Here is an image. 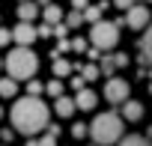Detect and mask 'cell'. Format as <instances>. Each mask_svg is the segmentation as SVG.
Masks as SVG:
<instances>
[{
	"label": "cell",
	"instance_id": "6da1fadb",
	"mask_svg": "<svg viewBox=\"0 0 152 146\" xmlns=\"http://www.w3.org/2000/svg\"><path fill=\"white\" fill-rule=\"evenodd\" d=\"M48 116H51L48 104H42V101L33 99V96L18 99V101L12 104V125H15L21 134H27V137L45 131V128H48Z\"/></svg>",
	"mask_w": 152,
	"mask_h": 146
},
{
	"label": "cell",
	"instance_id": "7a4b0ae2",
	"mask_svg": "<svg viewBox=\"0 0 152 146\" xmlns=\"http://www.w3.org/2000/svg\"><path fill=\"white\" fill-rule=\"evenodd\" d=\"M90 134L99 146H107V143H119L122 140V119L116 113H99L90 125Z\"/></svg>",
	"mask_w": 152,
	"mask_h": 146
},
{
	"label": "cell",
	"instance_id": "3957f363",
	"mask_svg": "<svg viewBox=\"0 0 152 146\" xmlns=\"http://www.w3.org/2000/svg\"><path fill=\"white\" fill-rule=\"evenodd\" d=\"M3 66L9 69V78L15 81H27L36 75V69H39V60L30 48H12V54L3 60Z\"/></svg>",
	"mask_w": 152,
	"mask_h": 146
},
{
	"label": "cell",
	"instance_id": "277c9868",
	"mask_svg": "<svg viewBox=\"0 0 152 146\" xmlns=\"http://www.w3.org/2000/svg\"><path fill=\"white\" fill-rule=\"evenodd\" d=\"M90 39H93V45H96L99 51L116 48V42H119V27H116V24H110V21H96V24H93Z\"/></svg>",
	"mask_w": 152,
	"mask_h": 146
},
{
	"label": "cell",
	"instance_id": "5b68a950",
	"mask_svg": "<svg viewBox=\"0 0 152 146\" xmlns=\"http://www.w3.org/2000/svg\"><path fill=\"white\" fill-rule=\"evenodd\" d=\"M104 99H107L110 104H125V101H128V84H125L122 78H107V84H104Z\"/></svg>",
	"mask_w": 152,
	"mask_h": 146
},
{
	"label": "cell",
	"instance_id": "8992f818",
	"mask_svg": "<svg viewBox=\"0 0 152 146\" xmlns=\"http://www.w3.org/2000/svg\"><path fill=\"white\" fill-rule=\"evenodd\" d=\"M125 24H128L131 30H146V27H149V9H146L143 3H134V6L125 12Z\"/></svg>",
	"mask_w": 152,
	"mask_h": 146
},
{
	"label": "cell",
	"instance_id": "52a82bcc",
	"mask_svg": "<svg viewBox=\"0 0 152 146\" xmlns=\"http://www.w3.org/2000/svg\"><path fill=\"white\" fill-rule=\"evenodd\" d=\"M12 42H18V48H27L30 42H36V27L21 21V24L12 30Z\"/></svg>",
	"mask_w": 152,
	"mask_h": 146
},
{
	"label": "cell",
	"instance_id": "ba28073f",
	"mask_svg": "<svg viewBox=\"0 0 152 146\" xmlns=\"http://www.w3.org/2000/svg\"><path fill=\"white\" fill-rule=\"evenodd\" d=\"M75 107H81V110H93V107H96V93H93V90H78Z\"/></svg>",
	"mask_w": 152,
	"mask_h": 146
},
{
	"label": "cell",
	"instance_id": "9c48e42d",
	"mask_svg": "<svg viewBox=\"0 0 152 146\" xmlns=\"http://www.w3.org/2000/svg\"><path fill=\"white\" fill-rule=\"evenodd\" d=\"M54 110H57V116H72V113H75V99L60 96V99L54 101Z\"/></svg>",
	"mask_w": 152,
	"mask_h": 146
},
{
	"label": "cell",
	"instance_id": "30bf717a",
	"mask_svg": "<svg viewBox=\"0 0 152 146\" xmlns=\"http://www.w3.org/2000/svg\"><path fill=\"white\" fill-rule=\"evenodd\" d=\"M122 116L131 119V122L140 119V116H143V104H140V101H125V104H122Z\"/></svg>",
	"mask_w": 152,
	"mask_h": 146
},
{
	"label": "cell",
	"instance_id": "8fae6325",
	"mask_svg": "<svg viewBox=\"0 0 152 146\" xmlns=\"http://www.w3.org/2000/svg\"><path fill=\"white\" fill-rule=\"evenodd\" d=\"M36 12H39V9H36V3H30V0H24V3L18 6V18H21L24 24H30V21L36 18Z\"/></svg>",
	"mask_w": 152,
	"mask_h": 146
},
{
	"label": "cell",
	"instance_id": "7c38bea8",
	"mask_svg": "<svg viewBox=\"0 0 152 146\" xmlns=\"http://www.w3.org/2000/svg\"><path fill=\"white\" fill-rule=\"evenodd\" d=\"M60 18H63V12H60V6H45V24H48V27H54V24H60Z\"/></svg>",
	"mask_w": 152,
	"mask_h": 146
},
{
	"label": "cell",
	"instance_id": "4fadbf2b",
	"mask_svg": "<svg viewBox=\"0 0 152 146\" xmlns=\"http://www.w3.org/2000/svg\"><path fill=\"white\" fill-rule=\"evenodd\" d=\"M116 146H152L146 137H140V134H128V137H122Z\"/></svg>",
	"mask_w": 152,
	"mask_h": 146
},
{
	"label": "cell",
	"instance_id": "5bb4252c",
	"mask_svg": "<svg viewBox=\"0 0 152 146\" xmlns=\"http://www.w3.org/2000/svg\"><path fill=\"white\" fill-rule=\"evenodd\" d=\"M140 48H143V57H146V63H152V27H146V33H143V42H140Z\"/></svg>",
	"mask_w": 152,
	"mask_h": 146
},
{
	"label": "cell",
	"instance_id": "9a60e30c",
	"mask_svg": "<svg viewBox=\"0 0 152 146\" xmlns=\"http://www.w3.org/2000/svg\"><path fill=\"white\" fill-rule=\"evenodd\" d=\"M72 72V66H69V60H63V57H57L54 60V75L57 78H63V75H69Z\"/></svg>",
	"mask_w": 152,
	"mask_h": 146
},
{
	"label": "cell",
	"instance_id": "2e32d148",
	"mask_svg": "<svg viewBox=\"0 0 152 146\" xmlns=\"http://www.w3.org/2000/svg\"><path fill=\"white\" fill-rule=\"evenodd\" d=\"M15 90H18V87H15V81H12V78L0 81V96H3V99H12V96H15Z\"/></svg>",
	"mask_w": 152,
	"mask_h": 146
},
{
	"label": "cell",
	"instance_id": "e0dca14e",
	"mask_svg": "<svg viewBox=\"0 0 152 146\" xmlns=\"http://www.w3.org/2000/svg\"><path fill=\"white\" fill-rule=\"evenodd\" d=\"M84 18H87V21H93V24H96V21H102V6H87V9H84Z\"/></svg>",
	"mask_w": 152,
	"mask_h": 146
},
{
	"label": "cell",
	"instance_id": "ac0fdd59",
	"mask_svg": "<svg viewBox=\"0 0 152 146\" xmlns=\"http://www.w3.org/2000/svg\"><path fill=\"white\" fill-rule=\"evenodd\" d=\"M54 137H57V128H51V134H45L42 140H36V146H57V140H54Z\"/></svg>",
	"mask_w": 152,
	"mask_h": 146
},
{
	"label": "cell",
	"instance_id": "d6986e66",
	"mask_svg": "<svg viewBox=\"0 0 152 146\" xmlns=\"http://www.w3.org/2000/svg\"><path fill=\"white\" fill-rule=\"evenodd\" d=\"M81 21H84V12H72V15L66 18V27H78Z\"/></svg>",
	"mask_w": 152,
	"mask_h": 146
},
{
	"label": "cell",
	"instance_id": "ffe728a7",
	"mask_svg": "<svg viewBox=\"0 0 152 146\" xmlns=\"http://www.w3.org/2000/svg\"><path fill=\"white\" fill-rule=\"evenodd\" d=\"M42 90H45V87H42V84H39V81H30V84H27V93H30V96H33V99H36V96H39V93H42Z\"/></svg>",
	"mask_w": 152,
	"mask_h": 146
},
{
	"label": "cell",
	"instance_id": "44dd1931",
	"mask_svg": "<svg viewBox=\"0 0 152 146\" xmlns=\"http://www.w3.org/2000/svg\"><path fill=\"white\" fill-rule=\"evenodd\" d=\"M48 93H51L54 99H60V96H63V87H60V81H51V84H48Z\"/></svg>",
	"mask_w": 152,
	"mask_h": 146
},
{
	"label": "cell",
	"instance_id": "7402d4cb",
	"mask_svg": "<svg viewBox=\"0 0 152 146\" xmlns=\"http://www.w3.org/2000/svg\"><path fill=\"white\" fill-rule=\"evenodd\" d=\"M87 131H90V128H87L84 122H78V125H72V134H75V137H84Z\"/></svg>",
	"mask_w": 152,
	"mask_h": 146
},
{
	"label": "cell",
	"instance_id": "603a6c76",
	"mask_svg": "<svg viewBox=\"0 0 152 146\" xmlns=\"http://www.w3.org/2000/svg\"><path fill=\"white\" fill-rule=\"evenodd\" d=\"M113 66H116V60H110V57H104V60H102V72H107V75L113 72Z\"/></svg>",
	"mask_w": 152,
	"mask_h": 146
},
{
	"label": "cell",
	"instance_id": "cb8c5ba5",
	"mask_svg": "<svg viewBox=\"0 0 152 146\" xmlns=\"http://www.w3.org/2000/svg\"><path fill=\"white\" fill-rule=\"evenodd\" d=\"M12 42V30H3L0 27V45H9Z\"/></svg>",
	"mask_w": 152,
	"mask_h": 146
},
{
	"label": "cell",
	"instance_id": "d4e9b609",
	"mask_svg": "<svg viewBox=\"0 0 152 146\" xmlns=\"http://www.w3.org/2000/svg\"><path fill=\"white\" fill-rule=\"evenodd\" d=\"M96 75H99V69H96V66H84V78H87V81H93Z\"/></svg>",
	"mask_w": 152,
	"mask_h": 146
},
{
	"label": "cell",
	"instance_id": "484cf974",
	"mask_svg": "<svg viewBox=\"0 0 152 146\" xmlns=\"http://www.w3.org/2000/svg\"><path fill=\"white\" fill-rule=\"evenodd\" d=\"M72 9H75V12H84V9H87V0H72Z\"/></svg>",
	"mask_w": 152,
	"mask_h": 146
},
{
	"label": "cell",
	"instance_id": "4316f807",
	"mask_svg": "<svg viewBox=\"0 0 152 146\" xmlns=\"http://www.w3.org/2000/svg\"><path fill=\"white\" fill-rule=\"evenodd\" d=\"M116 6H119V9H131L134 3H131V0H116Z\"/></svg>",
	"mask_w": 152,
	"mask_h": 146
},
{
	"label": "cell",
	"instance_id": "83f0119b",
	"mask_svg": "<svg viewBox=\"0 0 152 146\" xmlns=\"http://www.w3.org/2000/svg\"><path fill=\"white\" fill-rule=\"evenodd\" d=\"M0 116H3V107H0Z\"/></svg>",
	"mask_w": 152,
	"mask_h": 146
},
{
	"label": "cell",
	"instance_id": "f1b7e54d",
	"mask_svg": "<svg viewBox=\"0 0 152 146\" xmlns=\"http://www.w3.org/2000/svg\"><path fill=\"white\" fill-rule=\"evenodd\" d=\"M0 66H3V60H0Z\"/></svg>",
	"mask_w": 152,
	"mask_h": 146
}]
</instances>
